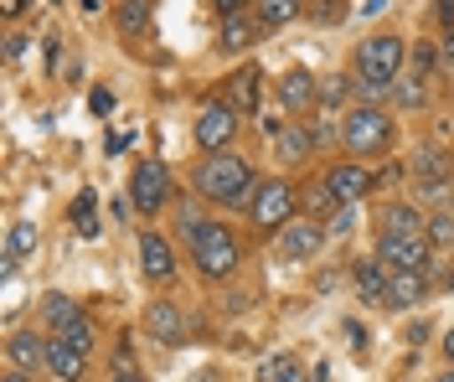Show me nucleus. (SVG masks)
Wrapping results in <instances>:
<instances>
[{"label":"nucleus","instance_id":"nucleus-4","mask_svg":"<svg viewBox=\"0 0 454 382\" xmlns=\"http://www.w3.org/2000/svg\"><path fill=\"white\" fill-rule=\"evenodd\" d=\"M340 140H346L351 155H362V160H367V155H382V150L393 145V119L382 114V109H372V104H362V109L346 114Z\"/></svg>","mask_w":454,"mask_h":382},{"label":"nucleus","instance_id":"nucleus-25","mask_svg":"<svg viewBox=\"0 0 454 382\" xmlns=\"http://www.w3.org/2000/svg\"><path fill=\"white\" fill-rule=\"evenodd\" d=\"M387 279H393V274H387L382 264H362L356 269V290L367 294V300H382V305H387Z\"/></svg>","mask_w":454,"mask_h":382},{"label":"nucleus","instance_id":"nucleus-26","mask_svg":"<svg viewBox=\"0 0 454 382\" xmlns=\"http://www.w3.org/2000/svg\"><path fill=\"white\" fill-rule=\"evenodd\" d=\"M42 310H47V321L62 331L67 321H78V300H67L62 290H52V294H42Z\"/></svg>","mask_w":454,"mask_h":382},{"label":"nucleus","instance_id":"nucleus-39","mask_svg":"<svg viewBox=\"0 0 454 382\" xmlns=\"http://www.w3.org/2000/svg\"><path fill=\"white\" fill-rule=\"evenodd\" d=\"M444 67H454V31H450V42H444Z\"/></svg>","mask_w":454,"mask_h":382},{"label":"nucleus","instance_id":"nucleus-35","mask_svg":"<svg viewBox=\"0 0 454 382\" xmlns=\"http://www.w3.org/2000/svg\"><path fill=\"white\" fill-rule=\"evenodd\" d=\"M21 11H27V0H0V16H11V21H16Z\"/></svg>","mask_w":454,"mask_h":382},{"label":"nucleus","instance_id":"nucleus-11","mask_svg":"<svg viewBox=\"0 0 454 382\" xmlns=\"http://www.w3.org/2000/svg\"><path fill=\"white\" fill-rule=\"evenodd\" d=\"M325 186H331V197H336L340 207H351V202H362V197L372 191V176H367V166L346 160V166H336V171H325Z\"/></svg>","mask_w":454,"mask_h":382},{"label":"nucleus","instance_id":"nucleus-21","mask_svg":"<svg viewBox=\"0 0 454 382\" xmlns=\"http://www.w3.org/2000/svg\"><path fill=\"white\" fill-rule=\"evenodd\" d=\"M254 89H258V67H243V73L227 83V104H232V109H243V114H254V104H258Z\"/></svg>","mask_w":454,"mask_h":382},{"label":"nucleus","instance_id":"nucleus-19","mask_svg":"<svg viewBox=\"0 0 454 382\" xmlns=\"http://www.w3.org/2000/svg\"><path fill=\"white\" fill-rule=\"evenodd\" d=\"M315 145H320V135H315V129H284V135H279V160H284V166H300Z\"/></svg>","mask_w":454,"mask_h":382},{"label":"nucleus","instance_id":"nucleus-6","mask_svg":"<svg viewBox=\"0 0 454 382\" xmlns=\"http://www.w3.org/2000/svg\"><path fill=\"white\" fill-rule=\"evenodd\" d=\"M232 135H238V109H232V104H207L197 114V150L223 155V150L232 145Z\"/></svg>","mask_w":454,"mask_h":382},{"label":"nucleus","instance_id":"nucleus-28","mask_svg":"<svg viewBox=\"0 0 454 382\" xmlns=\"http://www.w3.org/2000/svg\"><path fill=\"white\" fill-rule=\"evenodd\" d=\"M393 104H397V109H424V104H428L424 83H419V78H397V83H393Z\"/></svg>","mask_w":454,"mask_h":382},{"label":"nucleus","instance_id":"nucleus-24","mask_svg":"<svg viewBox=\"0 0 454 382\" xmlns=\"http://www.w3.org/2000/svg\"><path fill=\"white\" fill-rule=\"evenodd\" d=\"M254 42V21L248 16H223V52H248Z\"/></svg>","mask_w":454,"mask_h":382},{"label":"nucleus","instance_id":"nucleus-17","mask_svg":"<svg viewBox=\"0 0 454 382\" xmlns=\"http://www.w3.org/2000/svg\"><path fill=\"white\" fill-rule=\"evenodd\" d=\"M424 222L428 217H419L413 207H403V202L382 212V233H393V238H424Z\"/></svg>","mask_w":454,"mask_h":382},{"label":"nucleus","instance_id":"nucleus-27","mask_svg":"<svg viewBox=\"0 0 454 382\" xmlns=\"http://www.w3.org/2000/svg\"><path fill=\"white\" fill-rule=\"evenodd\" d=\"M300 16V0H258V21L263 27H284Z\"/></svg>","mask_w":454,"mask_h":382},{"label":"nucleus","instance_id":"nucleus-36","mask_svg":"<svg viewBox=\"0 0 454 382\" xmlns=\"http://www.w3.org/2000/svg\"><path fill=\"white\" fill-rule=\"evenodd\" d=\"M439 21H444V31H454V0H439Z\"/></svg>","mask_w":454,"mask_h":382},{"label":"nucleus","instance_id":"nucleus-10","mask_svg":"<svg viewBox=\"0 0 454 382\" xmlns=\"http://www.w3.org/2000/svg\"><path fill=\"white\" fill-rule=\"evenodd\" d=\"M5 356H11L16 372H36V367L52 362V341H42L36 331H16V336L5 341Z\"/></svg>","mask_w":454,"mask_h":382},{"label":"nucleus","instance_id":"nucleus-14","mask_svg":"<svg viewBox=\"0 0 454 382\" xmlns=\"http://www.w3.org/2000/svg\"><path fill=\"white\" fill-rule=\"evenodd\" d=\"M140 269H145V279H155V285H166L176 274V253H170V243L160 233H140Z\"/></svg>","mask_w":454,"mask_h":382},{"label":"nucleus","instance_id":"nucleus-45","mask_svg":"<svg viewBox=\"0 0 454 382\" xmlns=\"http://www.w3.org/2000/svg\"><path fill=\"white\" fill-rule=\"evenodd\" d=\"M450 212H454V197H450Z\"/></svg>","mask_w":454,"mask_h":382},{"label":"nucleus","instance_id":"nucleus-12","mask_svg":"<svg viewBox=\"0 0 454 382\" xmlns=\"http://www.w3.org/2000/svg\"><path fill=\"white\" fill-rule=\"evenodd\" d=\"M325 248V228H315V222H289V228H279V253L284 259H315Z\"/></svg>","mask_w":454,"mask_h":382},{"label":"nucleus","instance_id":"nucleus-43","mask_svg":"<svg viewBox=\"0 0 454 382\" xmlns=\"http://www.w3.org/2000/svg\"><path fill=\"white\" fill-rule=\"evenodd\" d=\"M444 285H450V294H454V264H450V274H444Z\"/></svg>","mask_w":454,"mask_h":382},{"label":"nucleus","instance_id":"nucleus-22","mask_svg":"<svg viewBox=\"0 0 454 382\" xmlns=\"http://www.w3.org/2000/svg\"><path fill=\"white\" fill-rule=\"evenodd\" d=\"M258 382H310V378H305V367H300L294 356H269V362L258 367Z\"/></svg>","mask_w":454,"mask_h":382},{"label":"nucleus","instance_id":"nucleus-18","mask_svg":"<svg viewBox=\"0 0 454 382\" xmlns=\"http://www.w3.org/2000/svg\"><path fill=\"white\" fill-rule=\"evenodd\" d=\"M83 362H88V352H78V347H67V341H57V336H52V362H47V367H52L62 382L83 378Z\"/></svg>","mask_w":454,"mask_h":382},{"label":"nucleus","instance_id":"nucleus-2","mask_svg":"<svg viewBox=\"0 0 454 382\" xmlns=\"http://www.w3.org/2000/svg\"><path fill=\"white\" fill-rule=\"evenodd\" d=\"M186 238H192V259H197L201 279H227L238 259H243V248H238V238L227 233L223 222H197V217H186Z\"/></svg>","mask_w":454,"mask_h":382},{"label":"nucleus","instance_id":"nucleus-41","mask_svg":"<svg viewBox=\"0 0 454 382\" xmlns=\"http://www.w3.org/2000/svg\"><path fill=\"white\" fill-rule=\"evenodd\" d=\"M114 382H145L140 372H114Z\"/></svg>","mask_w":454,"mask_h":382},{"label":"nucleus","instance_id":"nucleus-40","mask_svg":"<svg viewBox=\"0 0 454 382\" xmlns=\"http://www.w3.org/2000/svg\"><path fill=\"white\" fill-rule=\"evenodd\" d=\"M5 382H31V372H16V367H11V372H5Z\"/></svg>","mask_w":454,"mask_h":382},{"label":"nucleus","instance_id":"nucleus-33","mask_svg":"<svg viewBox=\"0 0 454 382\" xmlns=\"http://www.w3.org/2000/svg\"><path fill=\"white\" fill-rule=\"evenodd\" d=\"M212 5H217V16H243L248 0H212Z\"/></svg>","mask_w":454,"mask_h":382},{"label":"nucleus","instance_id":"nucleus-23","mask_svg":"<svg viewBox=\"0 0 454 382\" xmlns=\"http://www.w3.org/2000/svg\"><path fill=\"white\" fill-rule=\"evenodd\" d=\"M150 5H155V0H119V31H124V36H140V31L150 27Z\"/></svg>","mask_w":454,"mask_h":382},{"label":"nucleus","instance_id":"nucleus-13","mask_svg":"<svg viewBox=\"0 0 454 382\" xmlns=\"http://www.w3.org/2000/svg\"><path fill=\"white\" fill-rule=\"evenodd\" d=\"M279 104L289 114H310L315 104H320V83L305 67H294V73H284V83H279Z\"/></svg>","mask_w":454,"mask_h":382},{"label":"nucleus","instance_id":"nucleus-44","mask_svg":"<svg viewBox=\"0 0 454 382\" xmlns=\"http://www.w3.org/2000/svg\"><path fill=\"white\" fill-rule=\"evenodd\" d=\"M439 382H454V367H450V372H439Z\"/></svg>","mask_w":454,"mask_h":382},{"label":"nucleus","instance_id":"nucleus-30","mask_svg":"<svg viewBox=\"0 0 454 382\" xmlns=\"http://www.w3.org/2000/svg\"><path fill=\"white\" fill-rule=\"evenodd\" d=\"M57 341H67V347H78V352H88V347H93V325H88L83 316H78V321H67L62 331H57Z\"/></svg>","mask_w":454,"mask_h":382},{"label":"nucleus","instance_id":"nucleus-1","mask_svg":"<svg viewBox=\"0 0 454 382\" xmlns=\"http://www.w3.org/2000/svg\"><path fill=\"white\" fill-rule=\"evenodd\" d=\"M197 191L212 197V202H223V207L254 202V191H258L254 166L243 155H212V160H201V171H197Z\"/></svg>","mask_w":454,"mask_h":382},{"label":"nucleus","instance_id":"nucleus-16","mask_svg":"<svg viewBox=\"0 0 454 382\" xmlns=\"http://www.w3.org/2000/svg\"><path fill=\"white\" fill-rule=\"evenodd\" d=\"M419 300H424V274H419V269H393V279H387V305L408 310V305H419Z\"/></svg>","mask_w":454,"mask_h":382},{"label":"nucleus","instance_id":"nucleus-32","mask_svg":"<svg viewBox=\"0 0 454 382\" xmlns=\"http://www.w3.org/2000/svg\"><path fill=\"white\" fill-rule=\"evenodd\" d=\"M346 89H351L346 78H325V83H320V104H340V98H346Z\"/></svg>","mask_w":454,"mask_h":382},{"label":"nucleus","instance_id":"nucleus-8","mask_svg":"<svg viewBox=\"0 0 454 382\" xmlns=\"http://www.w3.org/2000/svg\"><path fill=\"white\" fill-rule=\"evenodd\" d=\"M428 238H393V233H382V243H377V259L387 269H419L424 274V264H428Z\"/></svg>","mask_w":454,"mask_h":382},{"label":"nucleus","instance_id":"nucleus-34","mask_svg":"<svg viewBox=\"0 0 454 382\" xmlns=\"http://www.w3.org/2000/svg\"><path fill=\"white\" fill-rule=\"evenodd\" d=\"M21 52H27V36H5V58L16 62Z\"/></svg>","mask_w":454,"mask_h":382},{"label":"nucleus","instance_id":"nucleus-15","mask_svg":"<svg viewBox=\"0 0 454 382\" xmlns=\"http://www.w3.org/2000/svg\"><path fill=\"white\" fill-rule=\"evenodd\" d=\"M145 331H150L155 341H166V347H181V341H186V325H181V316H176L170 300H155V305L145 310Z\"/></svg>","mask_w":454,"mask_h":382},{"label":"nucleus","instance_id":"nucleus-38","mask_svg":"<svg viewBox=\"0 0 454 382\" xmlns=\"http://www.w3.org/2000/svg\"><path fill=\"white\" fill-rule=\"evenodd\" d=\"M413 62L419 67H434V47H413Z\"/></svg>","mask_w":454,"mask_h":382},{"label":"nucleus","instance_id":"nucleus-42","mask_svg":"<svg viewBox=\"0 0 454 382\" xmlns=\"http://www.w3.org/2000/svg\"><path fill=\"white\" fill-rule=\"evenodd\" d=\"M444 352H450V367H454V325H450V336H444Z\"/></svg>","mask_w":454,"mask_h":382},{"label":"nucleus","instance_id":"nucleus-7","mask_svg":"<svg viewBox=\"0 0 454 382\" xmlns=\"http://www.w3.org/2000/svg\"><path fill=\"white\" fill-rule=\"evenodd\" d=\"M170 197V176L160 160H145V166H135V176H129V202L140 207V212H160Z\"/></svg>","mask_w":454,"mask_h":382},{"label":"nucleus","instance_id":"nucleus-29","mask_svg":"<svg viewBox=\"0 0 454 382\" xmlns=\"http://www.w3.org/2000/svg\"><path fill=\"white\" fill-rule=\"evenodd\" d=\"M424 238L434 243V248H450L454 243V212H434L424 222Z\"/></svg>","mask_w":454,"mask_h":382},{"label":"nucleus","instance_id":"nucleus-3","mask_svg":"<svg viewBox=\"0 0 454 382\" xmlns=\"http://www.w3.org/2000/svg\"><path fill=\"white\" fill-rule=\"evenodd\" d=\"M397 73H403V42L397 36H372V42L356 47V78H362L367 93L397 83Z\"/></svg>","mask_w":454,"mask_h":382},{"label":"nucleus","instance_id":"nucleus-31","mask_svg":"<svg viewBox=\"0 0 454 382\" xmlns=\"http://www.w3.org/2000/svg\"><path fill=\"white\" fill-rule=\"evenodd\" d=\"M73 222H78L83 238H98V222H93V191H83V197L73 202Z\"/></svg>","mask_w":454,"mask_h":382},{"label":"nucleus","instance_id":"nucleus-37","mask_svg":"<svg viewBox=\"0 0 454 382\" xmlns=\"http://www.w3.org/2000/svg\"><path fill=\"white\" fill-rule=\"evenodd\" d=\"M109 109H114V98H109L104 89H98V93H93V114H109Z\"/></svg>","mask_w":454,"mask_h":382},{"label":"nucleus","instance_id":"nucleus-9","mask_svg":"<svg viewBox=\"0 0 454 382\" xmlns=\"http://www.w3.org/2000/svg\"><path fill=\"white\" fill-rule=\"evenodd\" d=\"M413 176L424 181L428 197H450V186H444V176H450V150L419 145V150H413Z\"/></svg>","mask_w":454,"mask_h":382},{"label":"nucleus","instance_id":"nucleus-20","mask_svg":"<svg viewBox=\"0 0 454 382\" xmlns=\"http://www.w3.org/2000/svg\"><path fill=\"white\" fill-rule=\"evenodd\" d=\"M36 243H42L36 222H16V228L5 233V264H21L27 253H36Z\"/></svg>","mask_w":454,"mask_h":382},{"label":"nucleus","instance_id":"nucleus-5","mask_svg":"<svg viewBox=\"0 0 454 382\" xmlns=\"http://www.w3.org/2000/svg\"><path fill=\"white\" fill-rule=\"evenodd\" d=\"M294 207H300V197H294V186L289 181H263L254 191V202H248V212H254L258 228H289V217H294Z\"/></svg>","mask_w":454,"mask_h":382}]
</instances>
